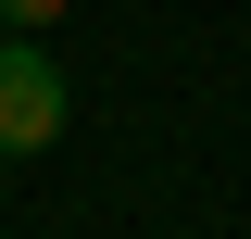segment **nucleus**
Masks as SVG:
<instances>
[{
    "label": "nucleus",
    "instance_id": "obj_1",
    "mask_svg": "<svg viewBox=\"0 0 251 239\" xmlns=\"http://www.w3.org/2000/svg\"><path fill=\"white\" fill-rule=\"evenodd\" d=\"M75 126V89H63V63L38 51V38L0 26V164H38V151Z\"/></svg>",
    "mask_w": 251,
    "mask_h": 239
},
{
    "label": "nucleus",
    "instance_id": "obj_2",
    "mask_svg": "<svg viewBox=\"0 0 251 239\" xmlns=\"http://www.w3.org/2000/svg\"><path fill=\"white\" fill-rule=\"evenodd\" d=\"M63 13H75V0H0V26H13V38H50Z\"/></svg>",
    "mask_w": 251,
    "mask_h": 239
}]
</instances>
